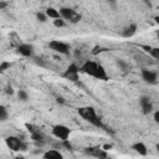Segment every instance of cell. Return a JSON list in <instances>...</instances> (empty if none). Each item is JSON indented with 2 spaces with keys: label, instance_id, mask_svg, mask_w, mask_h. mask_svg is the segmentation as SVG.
Here are the masks:
<instances>
[{
  "label": "cell",
  "instance_id": "17",
  "mask_svg": "<svg viewBox=\"0 0 159 159\" xmlns=\"http://www.w3.org/2000/svg\"><path fill=\"white\" fill-rule=\"evenodd\" d=\"M17 98L21 101V102H26L29 99V94L25 89H19L17 91Z\"/></svg>",
  "mask_w": 159,
  "mask_h": 159
},
{
  "label": "cell",
  "instance_id": "11",
  "mask_svg": "<svg viewBox=\"0 0 159 159\" xmlns=\"http://www.w3.org/2000/svg\"><path fill=\"white\" fill-rule=\"evenodd\" d=\"M31 139L35 143V145H37V147H41L46 143L45 135L40 130H31Z\"/></svg>",
  "mask_w": 159,
  "mask_h": 159
},
{
  "label": "cell",
  "instance_id": "14",
  "mask_svg": "<svg viewBox=\"0 0 159 159\" xmlns=\"http://www.w3.org/2000/svg\"><path fill=\"white\" fill-rule=\"evenodd\" d=\"M132 149L135 153H138L139 155H143V157H145L148 154V148H147V145L143 142H135V143H133L132 144Z\"/></svg>",
  "mask_w": 159,
  "mask_h": 159
},
{
  "label": "cell",
  "instance_id": "6",
  "mask_svg": "<svg viewBox=\"0 0 159 159\" xmlns=\"http://www.w3.org/2000/svg\"><path fill=\"white\" fill-rule=\"evenodd\" d=\"M52 134L58 140H67L71 135V129L65 124H55L52 127Z\"/></svg>",
  "mask_w": 159,
  "mask_h": 159
},
{
  "label": "cell",
  "instance_id": "13",
  "mask_svg": "<svg viewBox=\"0 0 159 159\" xmlns=\"http://www.w3.org/2000/svg\"><path fill=\"white\" fill-rule=\"evenodd\" d=\"M137 30H138L137 24H135V22H132V24H129L127 27H124V30L122 31L120 35H122L123 37H125V39H129V37H132L133 35H135Z\"/></svg>",
  "mask_w": 159,
  "mask_h": 159
},
{
  "label": "cell",
  "instance_id": "27",
  "mask_svg": "<svg viewBox=\"0 0 159 159\" xmlns=\"http://www.w3.org/2000/svg\"><path fill=\"white\" fill-rule=\"evenodd\" d=\"M7 94H14V88L11 87V86H7L6 87V91H5Z\"/></svg>",
  "mask_w": 159,
  "mask_h": 159
},
{
  "label": "cell",
  "instance_id": "21",
  "mask_svg": "<svg viewBox=\"0 0 159 159\" xmlns=\"http://www.w3.org/2000/svg\"><path fill=\"white\" fill-rule=\"evenodd\" d=\"M149 55H150L153 58H155V60L159 61V47H152Z\"/></svg>",
  "mask_w": 159,
  "mask_h": 159
},
{
  "label": "cell",
  "instance_id": "3",
  "mask_svg": "<svg viewBox=\"0 0 159 159\" xmlns=\"http://www.w3.org/2000/svg\"><path fill=\"white\" fill-rule=\"evenodd\" d=\"M48 47L60 55H70L71 52V45L61 40H51L48 42Z\"/></svg>",
  "mask_w": 159,
  "mask_h": 159
},
{
  "label": "cell",
  "instance_id": "1",
  "mask_svg": "<svg viewBox=\"0 0 159 159\" xmlns=\"http://www.w3.org/2000/svg\"><path fill=\"white\" fill-rule=\"evenodd\" d=\"M80 71L87 76H91L96 80H99V81H108L109 80V76L106 71V68L96 62V61H92V60H87L83 62V65L80 67Z\"/></svg>",
  "mask_w": 159,
  "mask_h": 159
},
{
  "label": "cell",
  "instance_id": "9",
  "mask_svg": "<svg viewBox=\"0 0 159 159\" xmlns=\"http://www.w3.org/2000/svg\"><path fill=\"white\" fill-rule=\"evenodd\" d=\"M139 104H140V108L144 114H149L153 112V103L148 96H142L139 98Z\"/></svg>",
  "mask_w": 159,
  "mask_h": 159
},
{
  "label": "cell",
  "instance_id": "10",
  "mask_svg": "<svg viewBox=\"0 0 159 159\" xmlns=\"http://www.w3.org/2000/svg\"><path fill=\"white\" fill-rule=\"evenodd\" d=\"M17 53L24 57H32L34 56V46L31 43H21L17 46Z\"/></svg>",
  "mask_w": 159,
  "mask_h": 159
},
{
  "label": "cell",
  "instance_id": "12",
  "mask_svg": "<svg viewBox=\"0 0 159 159\" xmlns=\"http://www.w3.org/2000/svg\"><path fill=\"white\" fill-rule=\"evenodd\" d=\"M42 157H43L45 159H62V158H63L62 153H61L57 148L48 149L47 152H45V153L42 154Z\"/></svg>",
  "mask_w": 159,
  "mask_h": 159
},
{
  "label": "cell",
  "instance_id": "28",
  "mask_svg": "<svg viewBox=\"0 0 159 159\" xmlns=\"http://www.w3.org/2000/svg\"><path fill=\"white\" fill-rule=\"evenodd\" d=\"M154 21H155V24H158V25H159V15L154 16Z\"/></svg>",
  "mask_w": 159,
  "mask_h": 159
},
{
  "label": "cell",
  "instance_id": "20",
  "mask_svg": "<svg viewBox=\"0 0 159 159\" xmlns=\"http://www.w3.org/2000/svg\"><path fill=\"white\" fill-rule=\"evenodd\" d=\"M117 66L120 68V70H123V71H127L128 70V63L124 61V60H117Z\"/></svg>",
  "mask_w": 159,
  "mask_h": 159
},
{
  "label": "cell",
  "instance_id": "19",
  "mask_svg": "<svg viewBox=\"0 0 159 159\" xmlns=\"http://www.w3.org/2000/svg\"><path fill=\"white\" fill-rule=\"evenodd\" d=\"M52 24H53L55 27H63V26L66 25V20L62 19V17H58V19L52 20Z\"/></svg>",
  "mask_w": 159,
  "mask_h": 159
},
{
  "label": "cell",
  "instance_id": "15",
  "mask_svg": "<svg viewBox=\"0 0 159 159\" xmlns=\"http://www.w3.org/2000/svg\"><path fill=\"white\" fill-rule=\"evenodd\" d=\"M45 12H46V15H47L50 19H52V20L61 17L60 10H58V9H56V7H52V6H48V7L46 9V11H45Z\"/></svg>",
  "mask_w": 159,
  "mask_h": 159
},
{
  "label": "cell",
  "instance_id": "18",
  "mask_svg": "<svg viewBox=\"0 0 159 159\" xmlns=\"http://www.w3.org/2000/svg\"><path fill=\"white\" fill-rule=\"evenodd\" d=\"M48 19V16L46 15V12H42V11H37L36 12V20L39 22H46Z\"/></svg>",
  "mask_w": 159,
  "mask_h": 159
},
{
  "label": "cell",
  "instance_id": "32",
  "mask_svg": "<svg viewBox=\"0 0 159 159\" xmlns=\"http://www.w3.org/2000/svg\"><path fill=\"white\" fill-rule=\"evenodd\" d=\"M157 37H158V40H159V30H158V32H157Z\"/></svg>",
  "mask_w": 159,
  "mask_h": 159
},
{
  "label": "cell",
  "instance_id": "25",
  "mask_svg": "<svg viewBox=\"0 0 159 159\" xmlns=\"http://www.w3.org/2000/svg\"><path fill=\"white\" fill-rule=\"evenodd\" d=\"M101 51H104V50H103L101 46H94V48H93L92 53H93V55H97V53H98V52H101Z\"/></svg>",
  "mask_w": 159,
  "mask_h": 159
},
{
  "label": "cell",
  "instance_id": "4",
  "mask_svg": "<svg viewBox=\"0 0 159 159\" xmlns=\"http://www.w3.org/2000/svg\"><path fill=\"white\" fill-rule=\"evenodd\" d=\"M5 143L9 147V149H11L14 152H20V150H26L27 149V144L24 140H21L20 138L14 137V135L6 137L5 138Z\"/></svg>",
  "mask_w": 159,
  "mask_h": 159
},
{
  "label": "cell",
  "instance_id": "8",
  "mask_svg": "<svg viewBox=\"0 0 159 159\" xmlns=\"http://www.w3.org/2000/svg\"><path fill=\"white\" fill-rule=\"evenodd\" d=\"M140 76H142V80L148 83V84H154L157 83L158 81V75L157 72L152 71V70H148V68H142L140 71Z\"/></svg>",
  "mask_w": 159,
  "mask_h": 159
},
{
  "label": "cell",
  "instance_id": "23",
  "mask_svg": "<svg viewBox=\"0 0 159 159\" xmlns=\"http://www.w3.org/2000/svg\"><path fill=\"white\" fill-rule=\"evenodd\" d=\"M62 142V147L65 148V149H72V144L70 143V139H67V140H61Z\"/></svg>",
  "mask_w": 159,
  "mask_h": 159
},
{
  "label": "cell",
  "instance_id": "30",
  "mask_svg": "<svg viewBox=\"0 0 159 159\" xmlns=\"http://www.w3.org/2000/svg\"><path fill=\"white\" fill-rule=\"evenodd\" d=\"M57 102H58V103H63L65 101H63V98H62V97H58V98H57Z\"/></svg>",
  "mask_w": 159,
  "mask_h": 159
},
{
  "label": "cell",
  "instance_id": "16",
  "mask_svg": "<svg viewBox=\"0 0 159 159\" xmlns=\"http://www.w3.org/2000/svg\"><path fill=\"white\" fill-rule=\"evenodd\" d=\"M7 118H9V112H7L6 107L5 106H0V120L5 122V120H7Z\"/></svg>",
  "mask_w": 159,
  "mask_h": 159
},
{
  "label": "cell",
  "instance_id": "31",
  "mask_svg": "<svg viewBox=\"0 0 159 159\" xmlns=\"http://www.w3.org/2000/svg\"><path fill=\"white\" fill-rule=\"evenodd\" d=\"M155 148H157V150H158V153H159V143H157V145H155Z\"/></svg>",
  "mask_w": 159,
  "mask_h": 159
},
{
  "label": "cell",
  "instance_id": "26",
  "mask_svg": "<svg viewBox=\"0 0 159 159\" xmlns=\"http://www.w3.org/2000/svg\"><path fill=\"white\" fill-rule=\"evenodd\" d=\"M9 5V2L7 1H5V0H1L0 1V10H5V7Z\"/></svg>",
  "mask_w": 159,
  "mask_h": 159
},
{
  "label": "cell",
  "instance_id": "24",
  "mask_svg": "<svg viewBox=\"0 0 159 159\" xmlns=\"http://www.w3.org/2000/svg\"><path fill=\"white\" fill-rule=\"evenodd\" d=\"M153 119H154V122H155L157 124H159V109L153 113Z\"/></svg>",
  "mask_w": 159,
  "mask_h": 159
},
{
  "label": "cell",
  "instance_id": "29",
  "mask_svg": "<svg viewBox=\"0 0 159 159\" xmlns=\"http://www.w3.org/2000/svg\"><path fill=\"white\" fill-rule=\"evenodd\" d=\"M103 148H104V150H108V149H111L112 147H111V145H108V144H104V145H103Z\"/></svg>",
  "mask_w": 159,
  "mask_h": 159
},
{
  "label": "cell",
  "instance_id": "34",
  "mask_svg": "<svg viewBox=\"0 0 159 159\" xmlns=\"http://www.w3.org/2000/svg\"><path fill=\"white\" fill-rule=\"evenodd\" d=\"M144 1H145V2L148 4V5H150V2H148V0H144Z\"/></svg>",
  "mask_w": 159,
  "mask_h": 159
},
{
  "label": "cell",
  "instance_id": "7",
  "mask_svg": "<svg viewBox=\"0 0 159 159\" xmlns=\"http://www.w3.org/2000/svg\"><path fill=\"white\" fill-rule=\"evenodd\" d=\"M80 67L76 63H70L68 67L66 68V71L62 73V77H65L66 80L71 81V82H77L80 80Z\"/></svg>",
  "mask_w": 159,
  "mask_h": 159
},
{
  "label": "cell",
  "instance_id": "2",
  "mask_svg": "<svg viewBox=\"0 0 159 159\" xmlns=\"http://www.w3.org/2000/svg\"><path fill=\"white\" fill-rule=\"evenodd\" d=\"M77 113L80 114V117H82L86 122L91 123L92 125L98 127V128H103V123H102L101 118L98 117V114H97V112L93 107H89V106L81 107V108L77 109Z\"/></svg>",
  "mask_w": 159,
  "mask_h": 159
},
{
  "label": "cell",
  "instance_id": "5",
  "mask_svg": "<svg viewBox=\"0 0 159 159\" xmlns=\"http://www.w3.org/2000/svg\"><path fill=\"white\" fill-rule=\"evenodd\" d=\"M60 10V14H61V17L62 19H65V20H68L70 22H72V24H77V22H80L81 21V19H82V15L81 14H78V12H76L73 9H71V7H60L58 9Z\"/></svg>",
  "mask_w": 159,
  "mask_h": 159
},
{
  "label": "cell",
  "instance_id": "33",
  "mask_svg": "<svg viewBox=\"0 0 159 159\" xmlns=\"http://www.w3.org/2000/svg\"><path fill=\"white\" fill-rule=\"evenodd\" d=\"M107 1H111V2H114L116 0H107Z\"/></svg>",
  "mask_w": 159,
  "mask_h": 159
},
{
  "label": "cell",
  "instance_id": "22",
  "mask_svg": "<svg viewBox=\"0 0 159 159\" xmlns=\"http://www.w3.org/2000/svg\"><path fill=\"white\" fill-rule=\"evenodd\" d=\"M10 66H11V63H10L9 61H2V62L0 63V72L4 73L7 68H10Z\"/></svg>",
  "mask_w": 159,
  "mask_h": 159
}]
</instances>
